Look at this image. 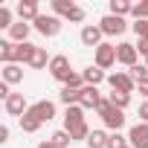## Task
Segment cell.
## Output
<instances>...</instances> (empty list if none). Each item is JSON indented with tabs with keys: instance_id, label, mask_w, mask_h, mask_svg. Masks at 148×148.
<instances>
[{
	"instance_id": "obj_18",
	"label": "cell",
	"mask_w": 148,
	"mask_h": 148,
	"mask_svg": "<svg viewBox=\"0 0 148 148\" xmlns=\"http://www.w3.org/2000/svg\"><path fill=\"white\" fill-rule=\"evenodd\" d=\"M26 67H32V70H44V67H49L47 49H44V47H35V52H32V58H29V64H26Z\"/></svg>"
},
{
	"instance_id": "obj_41",
	"label": "cell",
	"mask_w": 148,
	"mask_h": 148,
	"mask_svg": "<svg viewBox=\"0 0 148 148\" xmlns=\"http://www.w3.org/2000/svg\"><path fill=\"white\" fill-rule=\"evenodd\" d=\"M125 148H131V145H125Z\"/></svg>"
},
{
	"instance_id": "obj_13",
	"label": "cell",
	"mask_w": 148,
	"mask_h": 148,
	"mask_svg": "<svg viewBox=\"0 0 148 148\" xmlns=\"http://www.w3.org/2000/svg\"><path fill=\"white\" fill-rule=\"evenodd\" d=\"M38 15H41V9H38L35 0H21V3H18V18H21V21L35 23V21H38Z\"/></svg>"
},
{
	"instance_id": "obj_6",
	"label": "cell",
	"mask_w": 148,
	"mask_h": 148,
	"mask_svg": "<svg viewBox=\"0 0 148 148\" xmlns=\"http://www.w3.org/2000/svg\"><path fill=\"white\" fill-rule=\"evenodd\" d=\"M116 61H119V64H125L128 70H131V67H136V64H139V52H136V47H134V44H128V41L116 44Z\"/></svg>"
},
{
	"instance_id": "obj_19",
	"label": "cell",
	"mask_w": 148,
	"mask_h": 148,
	"mask_svg": "<svg viewBox=\"0 0 148 148\" xmlns=\"http://www.w3.org/2000/svg\"><path fill=\"white\" fill-rule=\"evenodd\" d=\"M0 64H15V44L9 41V38H3L0 41Z\"/></svg>"
},
{
	"instance_id": "obj_35",
	"label": "cell",
	"mask_w": 148,
	"mask_h": 148,
	"mask_svg": "<svg viewBox=\"0 0 148 148\" xmlns=\"http://www.w3.org/2000/svg\"><path fill=\"white\" fill-rule=\"evenodd\" d=\"M134 47H136V52H139V55H145V58H148V38H139Z\"/></svg>"
},
{
	"instance_id": "obj_8",
	"label": "cell",
	"mask_w": 148,
	"mask_h": 148,
	"mask_svg": "<svg viewBox=\"0 0 148 148\" xmlns=\"http://www.w3.org/2000/svg\"><path fill=\"white\" fill-rule=\"evenodd\" d=\"M79 38H82V44H84V47H93V49L105 44V41H102V38H105V32L99 29V23H84Z\"/></svg>"
},
{
	"instance_id": "obj_5",
	"label": "cell",
	"mask_w": 148,
	"mask_h": 148,
	"mask_svg": "<svg viewBox=\"0 0 148 148\" xmlns=\"http://www.w3.org/2000/svg\"><path fill=\"white\" fill-rule=\"evenodd\" d=\"M108 84H110V90H119V93H128V96L136 90V82L131 79V73H110Z\"/></svg>"
},
{
	"instance_id": "obj_30",
	"label": "cell",
	"mask_w": 148,
	"mask_h": 148,
	"mask_svg": "<svg viewBox=\"0 0 148 148\" xmlns=\"http://www.w3.org/2000/svg\"><path fill=\"white\" fill-rule=\"evenodd\" d=\"M70 136H73V142H76V139H84V142H87V136H90L87 122H84V125H76V128H70Z\"/></svg>"
},
{
	"instance_id": "obj_3",
	"label": "cell",
	"mask_w": 148,
	"mask_h": 148,
	"mask_svg": "<svg viewBox=\"0 0 148 148\" xmlns=\"http://www.w3.org/2000/svg\"><path fill=\"white\" fill-rule=\"evenodd\" d=\"M93 61H96V67H99V70H110V67L116 64V47L105 41L102 47H96V49H93Z\"/></svg>"
},
{
	"instance_id": "obj_2",
	"label": "cell",
	"mask_w": 148,
	"mask_h": 148,
	"mask_svg": "<svg viewBox=\"0 0 148 148\" xmlns=\"http://www.w3.org/2000/svg\"><path fill=\"white\" fill-rule=\"evenodd\" d=\"M61 26H64V21H61L58 15H44V12H41V15H38V21L32 23V29H35V32H41L44 38H55V35L61 32Z\"/></svg>"
},
{
	"instance_id": "obj_38",
	"label": "cell",
	"mask_w": 148,
	"mask_h": 148,
	"mask_svg": "<svg viewBox=\"0 0 148 148\" xmlns=\"http://www.w3.org/2000/svg\"><path fill=\"white\" fill-rule=\"evenodd\" d=\"M0 142H9V125H0Z\"/></svg>"
},
{
	"instance_id": "obj_24",
	"label": "cell",
	"mask_w": 148,
	"mask_h": 148,
	"mask_svg": "<svg viewBox=\"0 0 148 148\" xmlns=\"http://www.w3.org/2000/svg\"><path fill=\"white\" fill-rule=\"evenodd\" d=\"M49 142L58 145V148H70V145H73V136H70V131H55V134L49 136Z\"/></svg>"
},
{
	"instance_id": "obj_9",
	"label": "cell",
	"mask_w": 148,
	"mask_h": 148,
	"mask_svg": "<svg viewBox=\"0 0 148 148\" xmlns=\"http://www.w3.org/2000/svg\"><path fill=\"white\" fill-rule=\"evenodd\" d=\"M26 113H32L41 125L44 122H49V119H55V105L49 102V99H41V102H35V105H29V110Z\"/></svg>"
},
{
	"instance_id": "obj_22",
	"label": "cell",
	"mask_w": 148,
	"mask_h": 148,
	"mask_svg": "<svg viewBox=\"0 0 148 148\" xmlns=\"http://www.w3.org/2000/svg\"><path fill=\"white\" fill-rule=\"evenodd\" d=\"M131 12H134V3H131V0H110V15L125 18V15H131Z\"/></svg>"
},
{
	"instance_id": "obj_16",
	"label": "cell",
	"mask_w": 148,
	"mask_h": 148,
	"mask_svg": "<svg viewBox=\"0 0 148 148\" xmlns=\"http://www.w3.org/2000/svg\"><path fill=\"white\" fill-rule=\"evenodd\" d=\"M29 32H32V23H26V21H18V23L9 29V41H12V44H26Z\"/></svg>"
},
{
	"instance_id": "obj_25",
	"label": "cell",
	"mask_w": 148,
	"mask_h": 148,
	"mask_svg": "<svg viewBox=\"0 0 148 148\" xmlns=\"http://www.w3.org/2000/svg\"><path fill=\"white\" fill-rule=\"evenodd\" d=\"M108 99H110V105H113V108H119V110H125V108L131 105V96H128V93H119V90H113Z\"/></svg>"
},
{
	"instance_id": "obj_32",
	"label": "cell",
	"mask_w": 148,
	"mask_h": 148,
	"mask_svg": "<svg viewBox=\"0 0 148 148\" xmlns=\"http://www.w3.org/2000/svg\"><path fill=\"white\" fill-rule=\"evenodd\" d=\"M128 73H131L134 82H145V79H148V67H145V64H136V67H131Z\"/></svg>"
},
{
	"instance_id": "obj_1",
	"label": "cell",
	"mask_w": 148,
	"mask_h": 148,
	"mask_svg": "<svg viewBox=\"0 0 148 148\" xmlns=\"http://www.w3.org/2000/svg\"><path fill=\"white\" fill-rule=\"evenodd\" d=\"M96 113L102 116V122H105V128H108L110 134L125 128V110L113 108V105H110V99H102V102H99V108H96Z\"/></svg>"
},
{
	"instance_id": "obj_21",
	"label": "cell",
	"mask_w": 148,
	"mask_h": 148,
	"mask_svg": "<svg viewBox=\"0 0 148 148\" xmlns=\"http://www.w3.org/2000/svg\"><path fill=\"white\" fill-rule=\"evenodd\" d=\"M108 139H110L108 131H90V136H87V148H108Z\"/></svg>"
},
{
	"instance_id": "obj_12",
	"label": "cell",
	"mask_w": 148,
	"mask_h": 148,
	"mask_svg": "<svg viewBox=\"0 0 148 148\" xmlns=\"http://www.w3.org/2000/svg\"><path fill=\"white\" fill-rule=\"evenodd\" d=\"M99 102H102V93H99V87H90V84H84L82 87V108L84 110H96L99 108Z\"/></svg>"
},
{
	"instance_id": "obj_36",
	"label": "cell",
	"mask_w": 148,
	"mask_h": 148,
	"mask_svg": "<svg viewBox=\"0 0 148 148\" xmlns=\"http://www.w3.org/2000/svg\"><path fill=\"white\" fill-rule=\"evenodd\" d=\"M139 122H145V125H148V99L139 105Z\"/></svg>"
},
{
	"instance_id": "obj_34",
	"label": "cell",
	"mask_w": 148,
	"mask_h": 148,
	"mask_svg": "<svg viewBox=\"0 0 148 148\" xmlns=\"http://www.w3.org/2000/svg\"><path fill=\"white\" fill-rule=\"evenodd\" d=\"M131 29L136 32V38H148V21H134Z\"/></svg>"
},
{
	"instance_id": "obj_14",
	"label": "cell",
	"mask_w": 148,
	"mask_h": 148,
	"mask_svg": "<svg viewBox=\"0 0 148 148\" xmlns=\"http://www.w3.org/2000/svg\"><path fill=\"white\" fill-rule=\"evenodd\" d=\"M76 125H84V108L82 105H73V108L64 110V131L76 128Z\"/></svg>"
},
{
	"instance_id": "obj_31",
	"label": "cell",
	"mask_w": 148,
	"mask_h": 148,
	"mask_svg": "<svg viewBox=\"0 0 148 148\" xmlns=\"http://www.w3.org/2000/svg\"><path fill=\"white\" fill-rule=\"evenodd\" d=\"M125 145H128V136H122V131H113L108 139V148H125Z\"/></svg>"
},
{
	"instance_id": "obj_39",
	"label": "cell",
	"mask_w": 148,
	"mask_h": 148,
	"mask_svg": "<svg viewBox=\"0 0 148 148\" xmlns=\"http://www.w3.org/2000/svg\"><path fill=\"white\" fill-rule=\"evenodd\" d=\"M38 148H58V145H52L49 139H44V142H38Z\"/></svg>"
},
{
	"instance_id": "obj_23",
	"label": "cell",
	"mask_w": 148,
	"mask_h": 148,
	"mask_svg": "<svg viewBox=\"0 0 148 148\" xmlns=\"http://www.w3.org/2000/svg\"><path fill=\"white\" fill-rule=\"evenodd\" d=\"M21 131H23V134H35V131H41V122H38L32 113H23V116H21Z\"/></svg>"
},
{
	"instance_id": "obj_7",
	"label": "cell",
	"mask_w": 148,
	"mask_h": 148,
	"mask_svg": "<svg viewBox=\"0 0 148 148\" xmlns=\"http://www.w3.org/2000/svg\"><path fill=\"white\" fill-rule=\"evenodd\" d=\"M99 29H102L105 35H122V32L128 29V21H125V18H116V15L108 12V15L99 21Z\"/></svg>"
},
{
	"instance_id": "obj_15",
	"label": "cell",
	"mask_w": 148,
	"mask_h": 148,
	"mask_svg": "<svg viewBox=\"0 0 148 148\" xmlns=\"http://www.w3.org/2000/svg\"><path fill=\"white\" fill-rule=\"evenodd\" d=\"M0 82H6V84L23 82V64H6L3 70H0Z\"/></svg>"
},
{
	"instance_id": "obj_29",
	"label": "cell",
	"mask_w": 148,
	"mask_h": 148,
	"mask_svg": "<svg viewBox=\"0 0 148 148\" xmlns=\"http://www.w3.org/2000/svg\"><path fill=\"white\" fill-rule=\"evenodd\" d=\"M134 21H148V0H139V3H134Z\"/></svg>"
},
{
	"instance_id": "obj_37",
	"label": "cell",
	"mask_w": 148,
	"mask_h": 148,
	"mask_svg": "<svg viewBox=\"0 0 148 148\" xmlns=\"http://www.w3.org/2000/svg\"><path fill=\"white\" fill-rule=\"evenodd\" d=\"M136 90H139V93L148 99V79H145V82H136Z\"/></svg>"
},
{
	"instance_id": "obj_28",
	"label": "cell",
	"mask_w": 148,
	"mask_h": 148,
	"mask_svg": "<svg viewBox=\"0 0 148 148\" xmlns=\"http://www.w3.org/2000/svg\"><path fill=\"white\" fill-rule=\"evenodd\" d=\"M64 87H73V90H82V87H84V76H82V73H76V70H73L70 76H67V82H64Z\"/></svg>"
},
{
	"instance_id": "obj_10",
	"label": "cell",
	"mask_w": 148,
	"mask_h": 148,
	"mask_svg": "<svg viewBox=\"0 0 148 148\" xmlns=\"http://www.w3.org/2000/svg\"><path fill=\"white\" fill-rule=\"evenodd\" d=\"M3 108H6V113H9V116H18V119L29 110V105H26V96H23V93H12V96L3 102Z\"/></svg>"
},
{
	"instance_id": "obj_40",
	"label": "cell",
	"mask_w": 148,
	"mask_h": 148,
	"mask_svg": "<svg viewBox=\"0 0 148 148\" xmlns=\"http://www.w3.org/2000/svg\"><path fill=\"white\" fill-rule=\"evenodd\" d=\"M145 67H148V58H145Z\"/></svg>"
},
{
	"instance_id": "obj_4",
	"label": "cell",
	"mask_w": 148,
	"mask_h": 148,
	"mask_svg": "<svg viewBox=\"0 0 148 148\" xmlns=\"http://www.w3.org/2000/svg\"><path fill=\"white\" fill-rule=\"evenodd\" d=\"M47 70H49V76H52L55 82H61V84L67 82V76L73 73V67H70V58H67V55H52Z\"/></svg>"
},
{
	"instance_id": "obj_33",
	"label": "cell",
	"mask_w": 148,
	"mask_h": 148,
	"mask_svg": "<svg viewBox=\"0 0 148 148\" xmlns=\"http://www.w3.org/2000/svg\"><path fill=\"white\" fill-rule=\"evenodd\" d=\"M15 26V21H12V12L6 9V6H0V29H12Z\"/></svg>"
},
{
	"instance_id": "obj_17",
	"label": "cell",
	"mask_w": 148,
	"mask_h": 148,
	"mask_svg": "<svg viewBox=\"0 0 148 148\" xmlns=\"http://www.w3.org/2000/svg\"><path fill=\"white\" fill-rule=\"evenodd\" d=\"M82 76H84V84H90V87H99L102 82H108L105 70H99L96 64H93V67H87V70H82Z\"/></svg>"
},
{
	"instance_id": "obj_27",
	"label": "cell",
	"mask_w": 148,
	"mask_h": 148,
	"mask_svg": "<svg viewBox=\"0 0 148 148\" xmlns=\"http://www.w3.org/2000/svg\"><path fill=\"white\" fill-rule=\"evenodd\" d=\"M84 18H87V12H84L82 6H73V9L64 15V21H67V23H82Z\"/></svg>"
},
{
	"instance_id": "obj_11",
	"label": "cell",
	"mask_w": 148,
	"mask_h": 148,
	"mask_svg": "<svg viewBox=\"0 0 148 148\" xmlns=\"http://www.w3.org/2000/svg\"><path fill=\"white\" fill-rule=\"evenodd\" d=\"M128 145L131 148H148V125L145 122H136L128 131Z\"/></svg>"
},
{
	"instance_id": "obj_20",
	"label": "cell",
	"mask_w": 148,
	"mask_h": 148,
	"mask_svg": "<svg viewBox=\"0 0 148 148\" xmlns=\"http://www.w3.org/2000/svg\"><path fill=\"white\" fill-rule=\"evenodd\" d=\"M58 99H61V105L73 108V105H79V102H82V90H73V87H61Z\"/></svg>"
},
{
	"instance_id": "obj_26",
	"label": "cell",
	"mask_w": 148,
	"mask_h": 148,
	"mask_svg": "<svg viewBox=\"0 0 148 148\" xmlns=\"http://www.w3.org/2000/svg\"><path fill=\"white\" fill-rule=\"evenodd\" d=\"M73 6H76L73 0H52V15H58V18L64 21V15H67Z\"/></svg>"
}]
</instances>
